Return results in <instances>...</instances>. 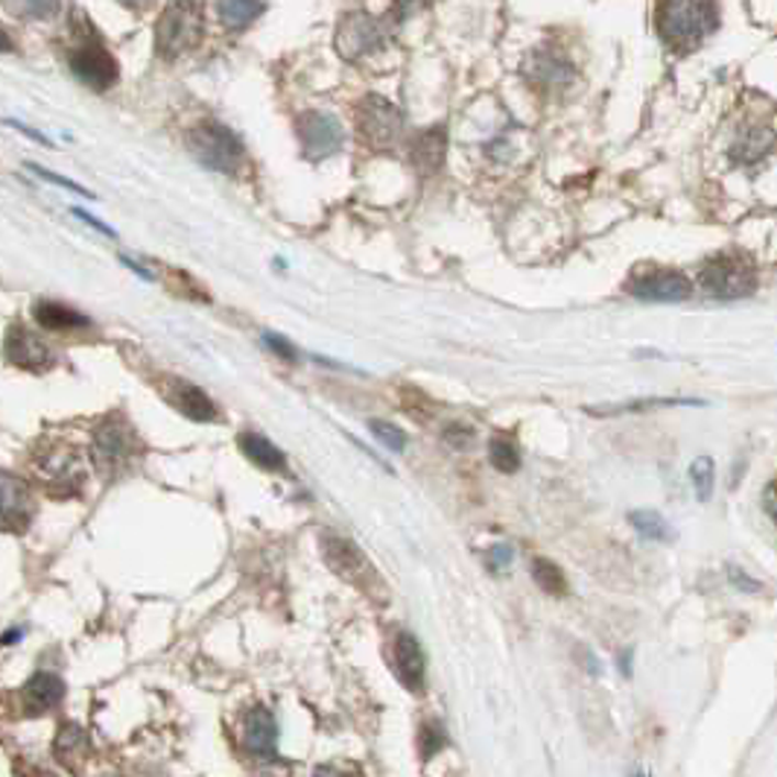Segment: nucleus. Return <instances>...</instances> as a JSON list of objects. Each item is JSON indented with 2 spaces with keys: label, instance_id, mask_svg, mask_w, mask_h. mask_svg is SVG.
I'll use <instances>...</instances> for the list:
<instances>
[{
  "label": "nucleus",
  "instance_id": "6",
  "mask_svg": "<svg viewBox=\"0 0 777 777\" xmlns=\"http://www.w3.org/2000/svg\"><path fill=\"white\" fill-rule=\"evenodd\" d=\"M699 287L710 299H745L757 290V273L745 257L717 255L701 266Z\"/></svg>",
  "mask_w": 777,
  "mask_h": 777
},
{
  "label": "nucleus",
  "instance_id": "29",
  "mask_svg": "<svg viewBox=\"0 0 777 777\" xmlns=\"http://www.w3.org/2000/svg\"><path fill=\"white\" fill-rule=\"evenodd\" d=\"M488 459L500 474H514L521 468V451L512 442V436H495L488 442Z\"/></svg>",
  "mask_w": 777,
  "mask_h": 777
},
{
  "label": "nucleus",
  "instance_id": "16",
  "mask_svg": "<svg viewBox=\"0 0 777 777\" xmlns=\"http://www.w3.org/2000/svg\"><path fill=\"white\" fill-rule=\"evenodd\" d=\"M523 74H526L532 88L550 91V95L567 88L573 82V77H576V70H573V65L564 59V56H555V53H544V51L532 53L530 62H526V68H523Z\"/></svg>",
  "mask_w": 777,
  "mask_h": 777
},
{
  "label": "nucleus",
  "instance_id": "3",
  "mask_svg": "<svg viewBox=\"0 0 777 777\" xmlns=\"http://www.w3.org/2000/svg\"><path fill=\"white\" fill-rule=\"evenodd\" d=\"M65 59H68L70 74L95 91H109L118 82V62L95 30V24H88V21L70 33Z\"/></svg>",
  "mask_w": 777,
  "mask_h": 777
},
{
  "label": "nucleus",
  "instance_id": "10",
  "mask_svg": "<svg viewBox=\"0 0 777 777\" xmlns=\"http://www.w3.org/2000/svg\"><path fill=\"white\" fill-rule=\"evenodd\" d=\"M625 290L643 301H684L690 299V281L678 269L666 266H641L625 281Z\"/></svg>",
  "mask_w": 777,
  "mask_h": 777
},
{
  "label": "nucleus",
  "instance_id": "21",
  "mask_svg": "<svg viewBox=\"0 0 777 777\" xmlns=\"http://www.w3.org/2000/svg\"><path fill=\"white\" fill-rule=\"evenodd\" d=\"M88 752H91V736H88L77 722H68V725L59 728L56 743H53V757H56L62 766L77 769L79 763L88 757Z\"/></svg>",
  "mask_w": 777,
  "mask_h": 777
},
{
  "label": "nucleus",
  "instance_id": "4",
  "mask_svg": "<svg viewBox=\"0 0 777 777\" xmlns=\"http://www.w3.org/2000/svg\"><path fill=\"white\" fill-rule=\"evenodd\" d=\"M91 442H95L97 468L109 477H120L141 456V439L123 415H109L100 421L91 433Z\"/></svg>",
  "mask_w": 777,
  "mask_h": 777
},
{
  "label": "nucleus",
  "instance_id": "33",
  "mask_svg": "<svg viewBox=\"0 0 777 777\" xmlns=\"http://www.w3.org/2000/svg\"><path fill=\"white\" fill-rule=\"evenodd\" d=\"M368 430L375 433L380 442L389 447V451H395V453H403L407 451V436H403L401 430L395 428V424H389V421H380V419H371L368 421Z\"/></svg>",
  "mask_w": 777,
  "mask_h": 777
},
{
  "label": "nucleus",
  "instance_id": "13",
  "mask_svg": "<svg viewBox=\"0 0 777 777\" xmlns=\"http://www.w3.org/2000/svg\"><path fill=\"white\" fill-rule=\"evenodd\" d=\"M389 664H392L395 678L407 687L410 692L424 690V652L415 634L395 632L392 643H389Z\"/></svg>",
  "mask_w": 777,
  "mask_h": 777
},
{
  "label": "nucleus",
  "instance_id": "40",
  "mask_svg": "<svg viewBox=\"0 0 777 777\" xmlns=\"http://www.w3.org/2000/svg\"><path fill=\"white\" fill-rule=\"evenodd\" d=\"M731 576H734V581H740V585H743L745 590H761V585H757V581L743 579V576H740V570H734V573H731Z\"/></svg>",
  "mask_w": 777,
  "mask_h": 777
},
{
  "label": "nucleus",
  "instance_id": "39",
  "mask_svg": "<svg viewBox=\"0 0 777 777\" xmlns=\"http://www.w3.org/2000/svg\"><path fill=\"white\" fill-rule=\"evenodd\" d=\"M21 637H24V632H21V629H9V632H3V646H15Z\"/></svg>",
  "mask_w": 777,
  "mask_h": 777
},
{
  "label": "nucleus",
  "instance_id": "8",
  "mask_svg": "<svg viewBox=\"0 0 777 777\" xmlns=\"http://www.w3.org/2000/svg\"><path fill=\"white\" fill-rule=\"evenodd\" d=\"M354 120H357V132L363 137V144L375 146V149H389L401 137L403 114L384 97H363L357 103V111H354Z\"/></svg>",
  "mask_w": 777,
  "mask_h": 777
},
{
  "label": "nucleus",
  "instance_id": "11",
  "mask_svg": "<svg viewBox=\"0 0 777 777\" xmlns=\"http://www.w3.org/2000/svg\"><path fill=\"white\" fill-rule=\"evenodd\" d=\"M299 141L301 153L308 155L310 162H319V158L340 153L345 132H342V123L333 118V114H325V111H304L299 118Z\"/></svg>",
  "mask_w": 777,
  "mask_h": 777
},
{
  "label": "nucleus",
  "instance_id": "1",
  "mask_svg": "<svg viewBox=\"0 0 777 777\" xmlns=\"http://www.w3.org/2000/svg\"><path fill=\"white\" fill-rule=\"evenodd\" d=\"M719 24L717 0H661L658 35L678 53L696 51Z\"/></svg>",
  "mask_w": 777,
  "mask_h": 777
},
{
  "label": "nucleus",
  "instance_id": "38",
  "mask_svg": "<svg viewBox=\"0 0 777 777\" xmlns=\"http://www.w3.org/2000/svg\"><path fill=\"white\" fill-rule=\"evenodd\" d=\"M74 214H77L79 220H86L88 225H91V229H97V231H100V234H106V237H118V234H114V231H111L109 225H106V222H100V220H97V217L86 214V211H79V208H74Z\"/></svg>",
  "mask_w": 777,
  "mask_h": 777
},
{
  "label": "nucleus",
  "instance_id": "31",
  "mask_svg": "<svg viewBox=\"0 0 777 777\" xmlns=\"http://www.w3.org/2000/svg\"><path fill=\"white\" fill-rule=\"evenodd\" d=\"M65 0H7V9L15 18H30V21H47L59 15Z\"/></svg>",
  "mask_w": 777,
  "mask_h": 777
},
{
  "label": "nucleus",
  "instance_id": "7",
  "mask_svg": "<svg viewBox=\"0 0 777 777\" xmlns=\"http://www.w3.org/2000/svg\"><path fill=\"white\" fill-rule=\"evenodd\" d=\"M35 474L53 497H77L86 482V459L74 447L47 444L33 459Z\"/></svg>",
  "mask_w": 777,
  "mask_h": 777
},
{
  "label": "nucleus",
  "instance_id": "5",
  "mask_svg": "<svg viewBox=\"0 0 777 777\" xmlns=\"http://www.w3.org/2000/svg\"><path fill=\"white\" fill-rule=\"evenodd\" d=\"M188 149L202 167L217 173H231L240 170V164L246 158V149L240 144V137L222 123H199L188 132Z\"/></svg>",
  "mask_w": 777,
  "mask_h": 777
},
{
  "label": "nucleus",
  "instance_id": "27",
  "mask_svg": "<svg viewBox=\"0 0 777 777\" xmlns=\"http://www.w3.org/2000/svg\"><path fill=\"white\" fill-rule=\"evenodd\" d=\"M629 523L634 526L637 535H643L646 541H673V526L666 523L664 514L652 512V509H637L629 514Z\"/></svg>",
  "mask_w": 777,
  "mask_h": 777
},
{
  "label": "nucleus",
  "instance_id": "36",
  "mask_svg": "<svg viewBox=\"0 0 777 777\" xmlns=\"http://www.w3.org/2000/svg\"><path fill=\"white\" fill-rule=\"evenodd\" d=\"M444 442L453 444L456 451H462V447H470V442H474V430L465 428V424H451V428L442 433Z\"/></svg>",
  "mask_w": 777,
  "mask_h": 777
},
{
  "label": "nucleus",
  "instance_id": "28",
  "mask_svg": "<svg viewBox=\"0 0 777 777\" xmlns=\"http://www.w3.org/2000/svg\"><path fill=\"white\" fill-rule=\"evenodd\" d=\"M532 579H535V585H539L544 593H550V597H564V593H567V581H564L562 567L550 562V558H535V562H532Z\"/></svg>",
  "mask_w": 777,
  "mask_h": 777
},
{
  "label": "nucleus",
  "instance_id": "42",
  "mask_svg": "<svg viewBox=\"0 0 777 777\" xmlns=\"http://www.w3.org/2000/svg\"><path fill=\"white\" fill-rule=\"evenodd\" d=\"M123 7H129V9H144V7H149L153 0H120Z\"/></svg>",
  "mask_w": 777,
  "mask_h": 777
},
{
  "label": "nucleus",
  "instance_id": "30",
  "mask_svg": "<svg viewBox=\"0 0 777 777\" xmlns=\"http://www.w3.org/2000/svg\"><path fill=\"white\" fill-rule=\"evenodd\" d=\"M690 482L692 491H696V500L699 503H708L713 497V486H717V465L710 456H699V459L690 465Z\"/></svg>",
  "mask_w": 777,
  "mask_h": 777
},
{
  "label": "nucleus",
  "instance_id": "12",
  "mask_svg": "<svg viewBox=\"0 0 777 777\" xmlns=\"http://www.w3.org/2000/svg\"><path fill=\"white\" fill-rule=\"evenodd\" d=\"M322 553H325V562L336 576L348 579L351 585L357 588H368L375 581V567L368 564V558L363 555V550L357 544H351L348 539H340V535H325L322 541Z\"/></svg>",
  "mask_w": 777,
  "mask_h": 777
},
{
  "label": "nucleus",
  "instance_id": "15",
  "mask_svg": "<svg viewBox=\"0 0 777 777\" xmlns=\"http://www.w3.org/2000/svg\"><path fill=\"white\" fill-rule=\"evenodd\" d=\"M0 512H3V526L7 532H24L35 514V503L24 479L15 474H3L0 482Z\"/></svg>",
  "mask_w": 777,
  "mask_h": 777
},
{
  "label": "nucleus",
  "instance_id": "34",
  "mask_svg": "<svg viewBox=\"0 0 777 777\" xmlns=\"http://www.w3.org/2000/svg\"><path fill=\"white\" fill-rule=\"evenodd\" d=\"M264 345L273 351L275 357L284 359V363H296V359H299V351L292 348L290 342L278 336V333H264Z\"/></svg>",
  "mask_w": 777,
  "mask_h": 777
},
{
  "label": "nucleus",
  "instance_id": "17",
  "mask_svg": "<svg viewBox=\"0 0 777 777\" xmlns=\"http://www.w3.org/2000/svg\"><path fill=\"white\" fill-rule=\"evenodd\" d=\"M62 699H65V681L53 673H35L21 687V710H24V717H44V713L59 708Z\"/></svg>",
  "mask_w": 777,
  "mask_h": 777
},
{
  "label": "nucleus",
  "instance_id": "22",
  "mask_svg": "<svg viewBox=\"0 0 777 777\" xmlns=\"http://www.w3.org/2000/svg\"><path fill=\"white\" fill-rule=\"evenodd\" d=\"M775 146H777V132H772V129L766 126L745 129L743 135L736 137L734 158L743 164H757L763 162Z\"/></svg>",
  "mask_w": 777,
  "mask_h": 777
},
{
  "label": "nucleus",
  "instance_id": "25",
  "mask_svg": "<svg viewBox=\"0 0 777 777\" xmlns=\"http://www.w3.org/2000/svg\"><path fill=\"white\" fill-rule=\"evenodd\" d=\"M35 322L47 331H74V328H88V319L82 313H77L68 304L59 301H42L35 304Z\"/></svg>",
  "mask_w": 777,
  "mask_h": 777
},
{
  "label": "nucleus",
  "instance_id": "19",
  "mask_svg": "<svg viewBox=\"0 0 777 777\" xmlns=\"http://www.w3.org/2000/svg\"><path fill=\"white\" fill-rule=\"evenodd\" d=\"M243 743L255 757H264L266 763L278 761V725H275V717L266 708H252L246 713V722H243Z\"/></svg>",
  "mask_w": 777,
  "mask_h": 777
},
{
  "label": "nucleus",
  "instance_id": "9",
  "mask_svg": "<svg viewBox=\"0 0 777 777\" xmlns=\"http://www.w3.org/2000/svg\"><path fill=\"white\" fill-rule=\"evenodd\" d=\"M386 18H375L368 12H348L340 21L336 30V47L342 59L357 62L363 56H371L384 47L386 42Z\"/></svg>",
  "mask_w": 777,
  "mask_h": 777
},
{
  "label": "nucleus",
  "instance_id": "37",
  "mask_svg": "<svg viewBox=\"0 0 777 777\" xmlns=\"http://www.w3.org/2000/svg\"><path fill=\"white\" fill-rule=\"evenodd\" d=\"M33 170L38 173V176H42V179L53 181V185H59V188H68V190H74V193H79V197H91V199H95V193H88L86 188H79L77 181L62 179V176H56V173H47V170H42V167H35V164H33Z\"/></svg>",
  "mask_w": 777,
  "mask_h": 777
},
{
  "label": "nucleus",
  "instance_id": "23",
  "mask_svg": "<svg viewBox=\"0 0 777 777\" xmlns=\"http://www.w3.org/2000/svg\"><path fill=\"white\" fill-rule=\"evenodd\" d=\"M444 162V129H428L412 144V164L421 173H436Z\"/></svg>",
  "mask_w": 777,
  "mask_h": 777
},
{
  "label": "nucleus",
  "instance_id": "2",
  "mask_svg": "<svg viewBox=\"0 0 777 777\" xmlns=\"http://www.w3.org/2000/svg\"><path fill=\"white\" fill-rule=\"evenodd\" d=\"M206 38V7L199 0H170L155 24V51L164 59H179L197 51Z\"/></svg>",
  "mask_w": 777,
  "mask_h": 777
},
{
  "label": "nucleus",
  "instance_id": "32",
  "mask_svg": "<svg viewBox=\"0 0 777 777\" xmlns=\"http://www.w3.org/2000/svg\"><path fill=\"white\" fill-rule=\"evenodd\" d=\"M444 745H447V734H444V728L439 725V722H433V719H430V722H424V725L419 728L421 761L430 763L439 752H442Z\"/></svg>",
  "mask_w": 777,
  "mask_h": 777
},
{
  "label": "nucleus",
  "instance_id": "20",
  "mask_svg": "<svg viewBox=\"0 0 777 777\" xmlns=\"http://www.w3.org/2000/svg\"><path fill=\"white\" fill-rule=\"evenodd\" d=\"M237 444L243 456H248V462H255L257 468L273 470V474H284V470H287V456H284V451H278L264 433L246 430V433H240Z\"/></svg>",
  "mask_w": 777,
  "mask_h": 777
},
{
  "label": "nucleus",
  "instance_id": "41",
  "mask_svg": "<svg viewBox=\"0 0 777 777\" xmlns=\"http://www.w3.org/2000/svg\"><path fill=\"white\" fill-rule=\"evenodd\" d=\"M769 514L777 521V482L769 488Z\"/></svg>",
  "mask_w": 777,
  "mask_h": 777
},
{
  "label": "nucleus",
  "instance_id": "24",
  "mask_svg": "<svg viewBox=\"0 0 777 777\" xmlns=\"http://www.w3.org/2000/svg\"><path fill=\"white\" fill-rule=\"evenodd\" d=\"M217 12L225 30L240 33L260 18L264 12V0H217Z\"/></svg>",
  "mask_w": 777,
  "mask_h": 777
},
{
  "label": "nucleus",
  "instance_id": "35",
  "mask_svg": "<svg viewBox=\"0 0 777 777\" xmlns=\"http://www.w3.org/2000/svg\"><path fill=\"white\" fill-rule=\"evenodd\" d=\"M512 558H514V550L509 547V544H497V547L488 550V555H486L488 570H495V573L506 570V567L512 564Z\"/></svg>",
  "mask_w": 777,
  "mask_h": 777
},
{
  "label": "nucleus",
  "instance_id": "14",
  "mask_svg": "<svg viewBox=\"0 0 777 777\" xmlns=\"http://www.w3.org/2000/svg\"><path fill=\"white\" fill-rule=\"evenodd\" d=\"M162 389L167 403H170L173 410H179L185 419L199 421V424L220 419V415H217V403L211 401L197 384L181 380V377H167Z\"/></svg>",
  "mask_w": 777,
  "mask_h": 777
},
{
  "label": "nucleus",
  "instance_id": "18",
  "mask_svg": "<svg viewBox=\"0 0 777 777\" xmlns=\"http://www.w3.org/2000/svg\"><path fill=\"white\" fill-rule=\"evenodd\" d=\"M7 359L12 366L26 368V371H44V368H51L56 363L44 340H38L26 328H12L7 333Z\"/></svg>",
  "mask_w": 777,
  "mask_h": 777
},
{
  "label": "nucleus",
  "instance_id": "26",
  "mask_svg": "<svg viewBox=\"0 0 777 777\" xmlns=\"http://www.w3.org/2000/svg\"><path fill=\"white\" fill-rule=\"evenodd\" d=\"M701 398H637V401L614 403V407H588L590 415H623V412H646L658 407H701Z\"/></svg>",
  "mask_w": 777,
  "mask_h": 777
}]
</instances>
